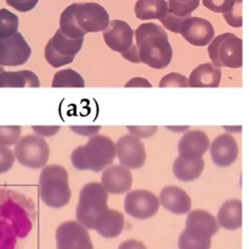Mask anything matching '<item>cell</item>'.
Returning <instances> with one entry per match:
<instances>
[{"mask_svg": "<svg viewBox=\"0 0 251 249\" xmlns=\"http://www.w3.org/2000/svg\"><path fill=\"white\" fill-rule=\"evenodd\" d=\"M135 46L140 63L161 70L169 66L173 49L166 30L154 23H144L135 29Z\"/></svg>", "mask_w": 251, "mask_h": 249, "instance_id": "6da1fadb", "label": "cell"}, {"mask_svg": "<svg viewBox=\"0 0 251 249\" xmlns=\"http://www.w3.org/2000/svg\"><path fill=\"white\" fill-rule=\"evenodd\" d=\"M39 195L41 200L50 207L61 208L71 199L67 170L58 164L45 166L39 175Z\"/></svg>", "mask_w": 251, "mask_h": 249, "instance_id": "7a4b0ae2", "label": "cell"}, {"mask_svg": "<svg viewBox=\"0 0 251 249\" xmlns=\"http://www.w3.org/2000/svg\"><path fill=\"white\" fill-rule=\"evenodd\" d=\"M107 190L101 182L91 181L84 184L78 195V203L75 209V217L85 228H93L94 221L98 213L108 208Z\"/></svg>", "mask_w": 251, "mask_h": 249, "instance_id": "3957f363", "label": "cell"}, {"mask_svg": "<svg viewBox=\"0 0 251 249\" xmlns=\"http://www.w3.org/2000/svg\"><path fill=\"white\" fill-rule=\"evenodd\" d=\"M212 64L221 68L237 69L242 66V40L231 32L222 33L208 46Z\"/></svg>", "mask_w": 251, "mask_h": 249, "instance_id": "277c9868", "label": "cell"}, {"mask_svg": "<svg viewBox=\"0 0 251 249\" xmlns=\"http://www.w3.org/2000/svg\"><path fill=\"white\" fill-rule=\"evenodd\" d=\"M14 148L15 158L20 164L38 169L47 163L50 149L46 140L38 134H28L21 137Z\"/></svg>", "mask_w": 251, "mask_h": 249, "instance_id": "5b68a950", "label": "cell"}, {"mask_svg": "<svg viewBox=\"0 0 251 249\" xmlns=\"http://www.w3.org/2000/svg\"><path fill=\"white\" fill-rule=\"evenodd\" d=\"M83 37L70 38L57 29L55 34L48 40L44 57L47 63L53 68H60L72 63L75 55L80 51Z\"/></svg>", "mask_w": 251, "mask_h": 249, "instance_id": "8992f818", "label": "cell"}, {"mask_svg": "<svg viewBox=\"0 0 251 249\" xmlns=\"http://www.w3.org/2000/svg\"><path fill=\"white\" fill-rule=\"evenodd\" d=\"M83 153L89 170L100 172L113 163L116 157L115 143L106 135L94 134L83 144Z\"/></svg>", "mask_w": 251, "mask_h": 249, "instance_id": "52a82bcc", "label": "cell"}, {"mask_svg": "<svg viewBox=\"0 0 251 249\" xmlns=\"http://www.w3.org/2000/svg\"><path fill=\"white\" fill-rule=\"evenodd\" d=\"M74 19L77 27L85 34L103 31L110 22L106 9L94 2L75 3Z\"/></svg>", "mask_w": 251, "mask_h": 249, "instance_id": "ba28073f", "label": "cell"}, {"mask_svg": "<svg viewBox=\"0 0 251 249\" xmlns=\"http://www.w3.org/2000/svg\"><path fill=\"white\" fill-rule=\"evenodd\" d=\"M57 249H94L88 229L77 221H66L55 232Z\"/></svg>", "mask_w": 251, "mask_h": 249, "instance_id": "9c48e42d", "label": "cell"}, {"mask_svg": "<svg viewBox=\"0 0 251 249\" xmlns=\"http://www.w3.org/2000/svg\"><path fill=\"white\" fill-rule=\"evenodd\" d=\"M159 207L158 196L150 190H131L125 197V210L135 219H148L158 212Z\"/></svg>", "mask_w": 251, "mask_h": 249, "instance_id": "30bf717a", "label": "cell"}, {"mask_svg": "<svg viewBox=\"0 0 251 249\" xmlns=\"http://www.w3.org/2000/svg\"><path fill=\"white\" fill-rule=\"evenodd\" d=\"M219 228L217 219L210 212L196 209L187 213L184 230L191 238L199 241L211 239Z\"/></svg>", "mask_w": 251, "mask_h": 249, "instance_id": "8fae6325", "label": "cell"}, {"mask_svg": "<svg viewBox=\"0 0 251 249\" xmlns=\"http://www.w3.org/2000/svg\"><path fill=\"white\" fill-rule=\"evenodd\" d=\"M116 156L120 163L127 169H137L144 165L146 151L142 141L132 135L125 134L115 143Z\"/></svg>", "mask_w": 251, "mask_h": 249, "instance_id": "7c38bea8", "label": "cell"}, {"mask_svg": "<svg viewBox=\"0 0 251 249\" xmlns=\"http://www.w3.org/2000/svg\"><path fill=\"white\" fill-rule=\"evenodd\" d=\"M30 54L31 49L28 43L19 31L9 38L0 39V65L3 67L24 65Z\"/></svg>", "mask_w": 251, "mask_h": 249, "instance_id": "4fadbf2b", "label": "cell"}, {"mask_svg": "<svg viewBox=\"0 0 251 249\" xmlns=\"http://www.w3.org/2000/svg\"><path fill=\"white\" fill-rule=\"evenodd\" d=\"M178 33L194 46H206L214 38L215 29L209 21L199 17H189L181 23Z\"/></svg>", "mask_w": 251, "mask_h": 249, "instance_id": "5bb4252c", "label": "cell"}, {"mask_svg": "<svg viewBox=\"0 0 251 249\" xmlns=\"http://www.w3.org/2000/svg\"><path fill=\"white\" fill-rule=\"evenodd\" d=\"M103 38L111 50L123 54L133 44L134 31L127 23L113 20L103 30Z\"/></svg>", "mask_w": 251, "mask_h": 249, "instance_id": "9a60e30c", "label": "cell"}, {"mask_svg": "<svg viewBox=\"0 0 251 249\" xmlns=\"http://www.w3.org/2000/svg\"><path fill=\"white\" fill-rule=\"evenodd\" d=\"M210 140L206 132L200 129L186 131L178 141L177 150L181 158L193 161L201 158L209 149Z\"/></svg>", "mask_w": 251, "mask_h": 249, "instance_id": "2e32d148", "label": "cell"}, {"mask_svg": "<svg viewBox=\"0 0 251 249\" xmlns=\"http://www.w3.org/2000/svg\"><path fill=\"white\" fill-rule=\"evenodd\" d=\"M211 158L219 167H227L231 165L238 156V145L235 138L227 133L218 135L209 145Z\"/></svg>", "mask_w": 251, "mask_h": 249, "instance_id": "e0dca14e", "label": "cell"}, {"mask_svg": "<svg viewBox=\"0 0 251 249\" xmlns=\"http://www.w3.org/2000/svg\"><path fill=\"white\" fill-rule=\"evenodd\" d=\"M132 183V174L123 165H112L101 174V184L108 193L121 194L127 191Z\"/></svg>", "mask_w": 251, "mask_h": 249, "instance_id": "ac0fdd59", "label": "cell"}, {"mask_svg": "<svg viewBox=\"0 0 251 249\" xmlns=\"http://www.w3.org/2000/svg\"><path fill=\"white\" fill-rule=\"evenodd\" d=\"M160 204L168 211L182 215L191 210V198L185 190L176 185L164 187L159 194Z\"/></svg>", "mask_w": 251, "mask_h": 249, "instance_id": "d6986e66", "label": "cell"}, {"mask_svg": "<svg viewBox=\"0 0 251 249\" xmlns=\"http://www.w3.org/2000/svg\"><path fill=\"white\" fill-rule=\"evenodd\" d=\"M125 225V216L122 212L106 208L97 214L93 228L102 236L113 238L118 236Z\"/></svg>", "mask_w": 251, "mask_h": 249, "instance_id": "ffe728a7", "label": "cell"}, {"mask_svg": "<svg viewBox=\"0 0 251 249\" xmlns=\"http://www.w3.org/2000/svg\"><path fill=\"white\" fill-rule=\"evenodd\" d=\"M221 78V68L212 63H204L191 72L187 82L190 87H218Z\"/></svg>", "mask_w": 251, "mask_h": 249, "instance_id": "44dd1931", "label": "cell"}, {"mask_svg": "<svg viewBox=\"0 0 251 249\" xmlns=\"http://www.w3.org/2000/svg\"><path fill=\"white\" fill-rule=\"evenodd\" d=\"M242 203L239 199H228L220 207L217 215L218 224L226 229H236L242 224Z\"/></svg>", "mask_w": 251, "mask_h": 249, "instance_id": "7402d4cb", "label": "cell"}, {"mask_svg": "<svg viewBox=\"0 0 251 249\" xmlns=\"http://www.w3.org/2000/svg\"><path fill=\"white\" fill-rule=\"evenodd\" d=\"M38 76L31 71L0 73V87H39Z\"/></svg>", "mask_w": 251, "mask_h": 249, "instance_id": "603a6c76", "label": "cell"}, {"mask_svg": "<svg viewBox=\"0 0 251 249\" xmlns=\"http://www.w3.org/2000/svg\"><path fill=\"white\" fill-rule=\"evenodd\" d=\"M204 166L205 162L202 157L189 161L177 156L173 164V172L176 178L182 181H190L200 176L204 170Z\"/></svg>", "mask_w": 251, "mask_h": 249, "instance_id": "cb8c5ba5", "label": "cell"}, {"mask_svg": "<svg viewBox=\"0 0 251 249\" xmlns=\"http://www.w3.org/2000/svg\"><path fill=\"white\" fill-rule=\"evenodd\" d=\"M134 13L142 21L160 20L168 13V3L166 0H137Z\"/></svg>", "mask_w": 251, "mask_h": 249, "instance_id": "d4e9b609", "label": "cell"}, {"mask_svg": "<svg viewBox=\"0 0 251 249\" xmlns=\"http://www.w3.org/2000/svg\"><path fill=\"white\" fill-rule=\"evenodd\" d=\"M75 3L69 5L60 16V30L63 34L70 38H79L84 37L85 33L80 30L75 25L74 19V11H75Z\"/></svg>", "mask_w": 251, "mask_h": 249, "instance_id": "484cf974", "label": "cell"}, {"mask_svg": "<svg viewBox=\"0 0 251 249\" xmlns=\"http://www.w3.org/2000/svg\"><path fill=\"white\" fill-rule=\"evenodd\" d=\"M52 87H84L82 76L72 69H64L57 72L52 80Z\"/></svg>", "mask_w": 251, "mask_h": 249, "instance_id": "4316f807", "label": "cell"}, {"mask_svg": "<svg viewBox=\"0 0 251 249\" xmlns=\"http://www.w3.org/2000/svg\"><path fill=\"white\" fill-rule=\"evenodd\" d=\"M19 18L9 10L0 9V39L13 36L19 28Z\"/></svg>", "mask_w": 251, "mask_h": 249, "instance_id": "83f0119b", "label": "cell"}, {"mask_svg": "<svg viewBox=\"0 0 251 249\" xmlns=\"http://www.w3.org/2000/svg\"><path fill=\"white\" fill-rule=\"evenodd\" d=\"M168 11L179 17H191V13L197 9L200 0H168Z\"/></svg>", "mask_w": 251, "mask_h": 249, "instance_id": "f1b7e54d", "label": "cell"}, {"mask_svg": "<svg viewBox=\"0 0 251 249\" xmlns=\"http://www.w3.org/2000/svg\"><path fill=\"white\" fill-rule=\"evenodd\" d=\"M22 127L20 125H0V145L11 146L21 137Z\"/></svg>", "mask_w": 251, "mask_h": 249, "instance_id": "f546056e", "label": "cell"}, {"mask_svg": "<svg viewBox=\"0 0 251 249\" xmlns=\"http://www.w3.org/2000/svg\"><path fill=\"white\" fill-rule=\"evenodd\" d=\"M178 248L179 249H210L211 239L199 241L191 238L183 229L178 236Z\"/></svg>", "mask_w": 251, "mask_h": 249, "instance_id": "4dcf8cb0", "label": "cell"}, {"mask_svg": "<svg viewBox=\"0 0 251 249\" xmlns=\"http://www.w3.org/2000/svg\"><path fill=\"white\" fill-rule=\"evenodd\" d=\"M224 18L230 26L240 27L242 25V0H234L232 8L224 14Z\"/></svg>", "mask_w": 251, "mask_h": 249, "instance_id": "1f68e13d", "label": "cell"}, {"mask_svg": "<svg viewBox=\"0 0 251 249\" xmlns=\"http://www.w3.org/2000/svg\"><path fill=\"white\" fill-rule=\"evenodd\" d=\"M160 87H188L185 75L178 73H170L162 77L159 82Z\"/></svg>", "mask_w": 251, "mask_h": 249, "instance_id": "d6a6232c", "label": "cell"}, {"mask_svg": "<svg viewBox=\"0 0 251 249\" xmlns=\"http://www.w3.org/2000/svg\"><path fill=\"white\" fill-rule=\"evenodd\" d=\"M202 2L207 9L223 14L228 12L234 4V0H202Z\"/></svg>", "mask_w": 251, "mask_h": 249, "instance_id": "836d02e7", "label": "cell"}, {"mask_svg": "<svg viewBox=\"0 0 251 249\" xmlns=\"http://www.w3.org/2000/svg\"><path fill=\"white\" fill-rule=\"evenodd\" d=\"M189 17H179V16H176L172 13H170L168 11V13L162 18L160 19L162 25L169 30L175 32V33H178L179 32V27L181 23Z\"/></svg>", "mask_w": 251, "mask_h": 249, "instance_id": "e575fe53", "label": "cell"}, {"mask_svg": "<svg viewBox=\"0 0 251 249\" xmlns=\"http://www.w3.org/2000/svg\"><path fill=\"white\" fill-rule=\"evenodd\" d=\"M15 155L8 146L0 145V174L8 172L14 165Z\"/></svg>", "mask_w": 251, "mask_h": 249, "instance_id": "d590c367", "label": "cell"}, {"mask_svg": "<svg viewBox=\"0 0 251 249\" xmlns=\"http://www.w3.org/2000/svg\"><path fill=\"white\" fill-rule=\"evenodd\" d=\"M71 161L74 167L77 170H89V166L83 153V145H79L73 150L71 154Z\"/></svg>", "mask_w": 251, "mask_h": 249, "instance_id": "8d00e7d4", "label": "cell"}, {"mask_svg": "<svg viewBox=\"0 0 251 249\" xmlns=\"http://www.w3.org/2000/svg\"><path fill=\"white\" fill-rule=\"evenodd\" d=\"M39 0H6V3L15 10L25 13L32 10Z\"/></svg>", "mask_w": 251, "mask_h": 249, "instance_id": "74e56055", "label": "cell"}, {"mask_svg": "<svg viewBox=\"0 0 251 249\" xmlns=\"http://www.w3.org/2000/svg\"><path fill=\"white\" fill-rule=\"evenodd\" d=\"M126 128L129 130L130 134L136 136V137H150L152 136L158 129L157 125H143V126H126Z\"/></svg>", "mask_w": 251, "mask_h": 249, "instance_id": "f35d334b", "label": "cell"}, {"mask_svg": "<svg viewBox=\"0 0 251 249\" xmlns=\"http://www.w3.org/2000/svg\"><path fill=\"white\" fill-rule=\"evenodd\" d=\"M32 129L40 136H51V135H54L56 134L59 129H60V126L59 125H33L32 126Z\"/></svg>", "mask_w": 251, "mask_h": 249, "instance_id": "ab89813d", "label": "cell"}, {"mask_svg": "<svg viewBox=\"0 0 251 249\" xmlns=\"http://www.w3.org/2000/svg\"><path fill=\"white\" fill-rule=\"evenodd\" d=\"M118 249H147V247L142 241L136 239H127L122 242Z\"/></svg>", "mask_w": 251, "mask_h": 249, "instance_id": "60d3db41", "label": "cell"}, {"mask_svg": "<svg viewBox=\"0 0 251 249\" xmlns=\"http://www.w3.org/2000/svg\"><path fill=\"white\" fill-rule=\"evenodd\" d=\"M71 129H73L77 134L87 136L96 134L100 129V126H71Z\"/></svg>", "mask_w": 251, "mask_h": 249, "instance_id": "b9f144b4", "label": "cell"}, {"mask_svg": "<svg viewBox=\"0 0 251 249\" xmlns=\"http://www.w3.org/2000/svg\"><path fill=\"white\" fill-rule=\"evenodd\" d=\"M125 87H152V84L146 78L137 76L128 80Z\"/></svg>", "mask_w": 251, "mask_h": 249, "instance_id": "7bdbcfd3", "label": "cell"}, {"mask_svg": "<svg viewBox=\"0 0 251 249\" xmlns=\"http://www.w3.org/2000/svg\"><path fill=\"white\" fill-rule=\"evenodd\" d=\"M122 56H123L126 60H127V61H129V62H131V63H140L139 57H138L137 48H136V46H135L134 43L131 45V47H130L129 49H127L125 53H123Z\"/></svg>", "mask_w": 251, "mask_h": 249, "instance_id": "ee69618b", "label": "cell"}, {"mask_svg": "<svg viewBox=\"0 0 251 249\" xmlns=\"http://www.w3.org/2000/svg\"><path fill=\"white\" fill-rule=\"evenodd\" d=\"M168 128L175 130V131H181V130H185L188 128V126H168Z\"/></svg>", "mask_w": 251, "mask_h": 249, "instance_id": "f6af8a7d", "label": "cell"}, {"mask_svg": "<svg viewBox=\"0 0 251 249\" xmlns=\"http://www.w3.org/2000/svg\"><path fill=\"white\" fill-rule=\"evenodd\" d=\"M3 71H4V67H3V66H1V65H0V73H2V72H3Z\"/></svg>", "mask_w": 251, "mask_h": 249, "instance_id": "bcb514c9", "label": "cell"}]
</instances>
